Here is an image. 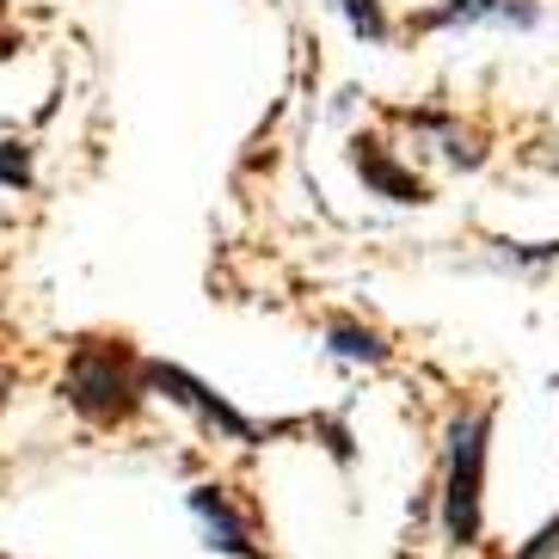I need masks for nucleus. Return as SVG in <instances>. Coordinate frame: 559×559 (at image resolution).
Wrapping results in <instances>:
<instances>
[{
  "instance_id": "nucleus-1",
  "label": "nucleus",
  "mask_w": 559,
  "mask_h": 559,
  "mask_svg": "<svg viewBox=\"0 0 559 559\" xmlns=\"http://www.w3.org/2000/svg\"><path fill=\"white\" fill-rule=\"evenodd\" d=\"M62 406L93 430H130L148 406V357L123 338V332H81L68 338L62 381H56Z\"/></svg>"
},
{
  "instance_id": "nucleus-2",
  "label": "nucleus",
  "mask_w": 559,
  "mask_h": 559,
  "mask_svg": "<svg viewBox=\"0 0 559 559\" xmlns=\"http://www.w3.org/2000/svg\"><path fill=\"white\" fill-rule=\"evenodd\" d=\"M498 406L474 400L455 406L443 425V479H437V523L449 547H479L486 535V467H492Z\"/></svg>"
},
{
  "instance_id": "nucleus-3",
  "label": "nucleus",
  "mask_w": 559,
  "mask_h": 559,
  "mask_svg": "<svg viewBox=\"0 0 559 559\" xmlns=\"http://www.w3.org/2000/svg\"><path fill=\"white\" fill-rule=\"evenodd\" d=\"M148 394L166 400L173 412H185V418H191L203 437H215V443H234V449H259V443H264V425H259V418H247V412L234 406L228 394H215L210 381L191 376L185 362L148 357Z\"/></svg>"
},
{
  "instance_id": "nucleus-4",
  "label": "nucleus",
  "mask_w": 559,
  "mask_h": 559,
  "mask_svg": "<svg viewBox=\"0 0 559 559\" xmlns=\"http://www.w3.org/2000/svg\"><path fill=\"white\" fill-rule=\"evenodd\" d=\"M547 25V0H425L400 19V37H535Z\"/></svg>"
},
{
  "instance_id": "nucleus-5",
  "label": "nucleus",
  "mask_w": 559,
  "mask_h": 559,
  "mask_svg": "<svg viewBox=\"0 0 559 559\" xmlns=\"http://www.w3.org/2000/svg\"><path fill=\"white\" fill-rule=\"evenodd\" d=\"M394 123L412 135V148H425L430 160H443L449 173H479L492 160V142L474 117L449 111V105H412V111H394Z\"/></svg>"
},
{
  "instance_id": "nucleus-6",
  "label": "nucleus",
  "mask_w": 559,
  "mask_h": 559,
  "mask_svg": "<svg viewBox=\"0 0 559 559\" xmlns=\"http://www.w3.org/2000/svg\"><path fill=\"white\" fill-rule=\"evenodd\" d=\"M345 160H350V173H357V185L369 191V198L394 203V210H425L430 203V179L388 142V135H376V130L350 135Z\"/></svg>"
},
{
  "instance_id": "nucleus-7",
  "label": "nucleus",
  "mask_w": 559,
  "mask_h": 559,
  "mask_svg": "<svg viewBox=\"0 0 559 559\" xmlns=\"http://www.w3.org/2000/svg\"><path fill=\"white\" fill-rule=\"evenodd\" d=\"M185 510H191V523H198L203 547L222 559H264V542L259 528H252V516L240 504H234V492L222 486V479H198L191 492H185Z\"/></svg>"
},
{
  "instance_id": "nucleus-8",
  "label": "nucleus",
  "mask_w": 559,
  "mask_h": 559,
  "mask_svg": "<svg viewBox=\"0 0 559 559\" xmlns=\"http://www.w3.org/2000/svg\"><path fill=\"white\" fill-rule=\"evenodd\" d=\"M320 350H326L338 369H388L394 362V338L357 313H332L326 326H320Z\"/></svg>"
},
{
  "instance_id": "nucleus-9",
  "label": "nucleus",
  "mask_w": 559,
  "mask_h": 559,
  "mask_svg": "<svg viewBox=\"0 0 559 559\" xmlns=\"http://www.w3.org/2000/svg\"><path fill=\"white\" fill-rule=\"evenodd\" d=\"M326 7L345 19V32L362 50H394L400 44V19L388 13V0H326Z\"/></svg>"
},
{
  "instance_id": "nucleus-10",
  "label": "nucleus",
  "mask_w": 559,
  "mask_h": 559,
  "mask_svg": "<svg viewBox=\"0 0 559 559\" xmlns=\"http://www.w3.org/2000/svg\"><path fill=\"white\" fill-rule=\"evenodd\" d=\"M0 191H7V198L37 191V142L32 135L0 130Z\"/></svg>"
},
{
  "instance_id": "nucleus-11",
  "label": "nucleus",
  "mask_w": 559,
  "mask_h": 559,
  "mask_svg": "<svg viewBox=\"0 0 559 559\" xmlns=\"http://www.w3.org/2000/svg\"><path fill=\"white\" fill-rule=\"evenodd\" d=\"M559 259V240H542V247H523V240H492V271H510V277H535Z\"/></svg>"
},
{
  "instance_id": "nucleus-12",
  "label": "nucleus",
  "mask_w": 559,
  "mask_h": 559,
  "mask_svg": "<svg viewBox=\"0 0 559 559\" xmlns=\"http://www.w3.org/2000/svg\"><path fill=\"white\" fill-rule=\"evenodd\" d=\"M510 559H559V516H547V523L535 528V535H528Z\"/></svg>"
},
{
  "instance_id": "nucleus-13",
  "label": "nucleus",
  "mask_w": 559,
  "mask_h": 559,
  "mask_svg": "<svg viewBox=\"0 0 559 559\" xmlns=\"http://www.w3.org/2000/svg\"><path fill=\"white\" fill-rule=\"evenodd\" d=\"M7 388H13V381H7V369H0V406H7Z\"/></svg>"
},
{
  "instance_id": "nucleus-14",
  "label": "nucleus",
  "mask_w": 559,
  "mask_h": 559,
  "mask_svg": "<svg viewBox=\"0 0 559 559\" xmlns=\"http://www.w3.org/2000/svg\"><path fill=\"white\" fill-rule=\"evenodd\" d=\"M0 326H7V301H0Z\"/></svg>"
}]
</instances>
